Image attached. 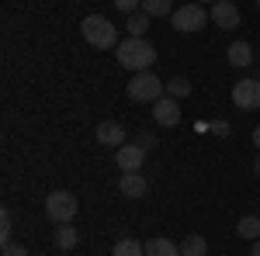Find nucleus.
<instances>
[{
    "instance_id": "nucleus-1",
    "label": "nucleus",
    "mask_w": 260,
    "mask_h": 256,
    "mask_svg": "<svg viewBox=\"0 0 260 256\" xmlns=\"http://www.w3.org/2000/svg\"><path fill=\"white\" fill-rule=\"evenodd\" d=\"M115 56L125 69H132V73H146L153 62H156V45L149 39H125L118 42V49H115Z\"/></svg>"
},
{
    "instance_id": "nucleus-2",
    "label": "nucleus",
    "mask_w": 260,
    "mask_h": 256,
    "mask_svg": "<svg viewBox=\"0 0 260 256\" xmlns=\"http://www.w3.org/2000/svg\"><path fill=\"white\" fill-rule=\"evenodd\" d=\"M80 35H83V42L94 45V49H118V28L104 18V14L83 18L80 21Z\"/></svg>"
},
{
    "instance_id": "nucleus-3",
    "label": "nucleus",
    "mask_w": 260,
    "mask_h": 256,
    "mask_svg": "<svg viewBox=\"0 0 260 256\" xmlns=\"http://www.w3.org/2000/svg\"><path fill=\"white\" fill-rule=\"evenodd\" d=\"M80 211V201L77 194H70V191H52V194L45 197V215L49 222H56V225H70L73 218Z\"/></svg>"
},
{
    "instance_id": "nucleus-4",
    "label": "nucleus",
    "mask_w": 260,
    "mask_h": 256,
    "mask_svg": "<svg viewBox=\"0 0 260 256\" xmlns=\"http://www.w3.org/2000/svg\"><path fill=\"white\" fill-rule=\"evenodd\" d=\"M208 21H212V14L201 7L198 0H194V4H184V7H174V14H170L174 31H201Z\"/></svg>"
},
{
    "instance_id": "nucleus-5",
    "label": "nucleus",
    "mask_w": 260,
    "mask_h": 256,
    "mask_svg": "<svg viewBox=\"0 0 260 256\" xmlns=\"http://www.w3.org/2000/svg\"><path fill=\"white\" fill-rule=\"evenodd\" d=\"M163 90H167V83H160L156 73H136L132 83H128V97L132 100H149V104H156L163 97Z\"/></svg>"
},
{
    "instance_id": "nucleus-6",
    "label": "nucleus",
    "mask_w": 260,
    "mask_h": 256,
    "mask_svg": "<svg viewBox=\"0 0 260 256\" xmlns=\"http://www.w3.org/2000/svg\"><path fill=\"white\" fill-rule=\"evenodd\" d=\"M233 104L240 111H257L260 107V80H240L233 87Z\"/></svg>"
},
{
    "instance_id": "nucleus-7",
    "label": "nucleus",
    "mask_w": 260,
    "mask_h": 256,
    "mask_svg": "<svg viewBox=\"0 0 260 256\" xmlns=\"http://www.w3.org/2000/svg\"><path fill=\"white\" fill-rule=\"evenodd\" d=\"M208 14H212V21H215V28H222V31L240 28V21H243V14L236 11V4H233V0H215Z\"/></svg>"
},
{
    "instance_id": "nucleus-8",
    "label": "nucleus",
    "mask_w": 260,
    "mask_h": 256,
    "mask_svg": "<svg viewBox=\"0 0 260 256\" xmlns=\"http://www.w3.org/2000/svg\"><path fill=\"white\" fill-rule=\"evenodd\" d=\"M153 121L160 125V128H174V125H180V104L177 97H160L156 104H153Z\"/></svg>"
},
{
    "instance_id": "nucleus-9",
    "label": "nucleus",
    "mask_w": 260,
    "mask_h": 256,
    "mask_svg": "<svg viewBox=\"0 0 260 256\" xmlns=\"http://www.w3.org/2000/svg\"><path fill=\"white\" fill-rule=\"evenodd\" d=\"M142 159H146V149L136 145V142H125V145L118 149V156H115V163H118L121 173H139Z\"/></svg>"
},
{
    "instance_id": "nucleus-10",
    "label": "nucleus",
    "mask_w": 260,
    "mask_h": 256,
    "mask_svg": "<svg viewBox=\"0 0 260 256\" xmlns=\"http://www.w3.org/2000/svg\"><path fill=\"white\" fill-rule=\"evenodd\" d=\"M225 59H229V66H236V69H246L253 62V45L250 42H229Z\"/></svg>"
},
{
    "instance_id": "nucleus-11",
    "label": "nucleus",
    "mask_w": 260,
    "mask_h": 256,
    "mask_svg": "<svg viewBox=\"0 0 260 256\" xmlns=\"http://www.w3.org/2000/svg\"><path fill=\"white\" fill-rule=\"evenodd\" d=\"M98 142L101 145H115V149H121V145H125V128H121L118 121H101L98 125Z\"/></svg>"
},
{
    "instance_id": "nucleus-12",
    "label": "nucleus",
    "mask_w": 260,
    "mask_h": 256,
    "mask_svg": "<svg viewBox=\"0 0 260 256\" xmlns=\"http://www.w3.org/2000/svg\"><path fill=\"white\" fill-rule=\"evenodd\" d=\"M118 191H121L125 197H142L146 191H149V180L142 177V173H121Z\"/></svg>"
},
{
    "instance_id": "nucleus-13",
    "label": "nucleus",
    "mask_w": 260,
    "mask_h": 256,
    "mask_svg": "<svg viewBox=\"0 0 260 256\" xmlns=\"http://www.w3.org/2000/svg\"><path fill=\"white\" fill-rule=\"evenodd\" d=\"M146 256H180V246L174 239H149L146 242Z\"/></svg>"
},
{
    "instance_id": "nucleus-14",
    "label": "nucleus",
    "mask_w": 260,
    "mask_h": 256,
    "mask_svg": "<svg viewBox=\"0 0 260 256\" xmlns=\"http://www.w3.org/2000/svg\"><path fill=\"white\" fill-rule=\"evenodd\" d=\"M149 14H128V18H125V31H128V39H146V31H149Z\"/></svg>"
},
{
    "instance_id": "nucleus-15",
    "label": "nucleus",
    "mask_w": 260,
    "mask_h": 256,
    "mask_svg": "<svg viewBox=\"0 0 260 256\" xmlns=\"http://www.w3.org/2000/svg\"><path fill=\"white\" fill-rule=\"evenodd\" d=\"M56 249H62V253H66V249H77V242H80V236H77V229H73V225H56Z\"/></svg>"
},
{
    "instance_id": "nucleus-16",
    "label": "nucleus",
    "mask_w": 260,
    "mask_h": 256,
    "mask_svg": "<svg viewBox=\"0 0 260 256\" xmlns=\"http://www.w3.org/2000/svg\"><path fill=\"white\" fill-rule=\"evenodd\" d=\"M142 14H149V18H170L174 14V0H142Z\"/></svg>"
},
{
    "instance_id": "nucleus-17",
    "label": "nucleus",
    "mask_w": 260,
    "mask_h": 256,
    "mask_svg": "<svg viewBox=\"0 0 260 256\" xmlns=\"http://www.w3.org/2000/svg\"><path fill=\"white\" fill-rule=\"evenodd\" d=\"M236 236L240 239H260V218L257 215H246L236 222Z\"/></svg>"
},
{
    "instance_id": "nucleus-18",
    "label": "nucleus",
    "mask_w": 260,
    "mask_h": 256,
    "mask_svg": "<svg viewBox=\"0 0 260 256\" xmlns=\"http://www.w3.org/2000/svg\"><path fill=\"white\" fill-rule=\"evenodd\" d=\"M205 253H208L205 236H187L184 242H180V256H205Z\"/></svg>"
},
{
    "instance_id": "nucleus-19",
    "label": "nucleus",
    "mask_w": 260,
    "mask_h": 256,
    "mask_svg": "<svg viewBox=\"0 0 260 256\" xmlns=\"http://www.w3.org/2000/svg\"><path fill=\"white\" fill-rule=\"evenodd\" d=\"M111 256H146V246L136 242V239H118L115 249H111Z\"/></svg>"
},
{
    "instance_id": "nucleus-20",
    "label": "nucleus",
    "mask_w": 260,
    "mask_h": 256,
    "mask_svg": "<svg viewBox=\"0 0 260 256\" xmlns=\"http://www.w3.org/2000/svg\"><path fill=\"white\" fill-rule=\"evenodd\" d=\"M167 94H170V97H187V94H191V80L187 77H174L170 80V83H167Z\"/></svg>"
},
{
    "instance_id": "nucleus-21",
    "label": "nucleus",
    "mask_w": 260,
    "mask_h": 256,
    "mask_svg": "<svg viewBox=\"0 0 260 256\" xmlns=\"http://www.w3.org/2000/svg\"><path fill=\"white\" fill-rule=\"evenodd\" d=\"M11 232H14V218L4 208V211H0V242H11Z\"/></svg>"
},
{
    "instance_id": "nucleus-22",
    "label": "nucleus",
    "mask_w": 260,
    "mask_h": 256,
    "mask_svg": "<svg viewBox=\"0 0 260 256\" xmlns=\"http://www.w3.org/2000/svg\"><path fill=\"white\" fill-rule=\"evenodd\" d=\"M115 4V11H121V14H139L142 11V0H111Z\"/></svg>"
},
{
    "instance_id": "nucleus-23",
    "label": "nucleus",
    "mask_w": 260,
    "mask_h": 256,
    "mask_svg": "<svg viewBox=\"0 0 260 256\" xmlns=\"http://www.w3.org/2000/svg\"><path fill=\"white\" fill-rule=\"evenodd\" d=\"M0 256H28V249H24L21 242H14V239H11V242H4V249H0Z\"/></svg>"
},
{
    "instance_id": "nucleus-24",
    "label": "nucleus",
    "mask_w": 260,
    "mask_h": 256,
    "mask_svg": "<svg viewBox=\"0 0 260 256\" xmlns=\"http://www.w3.org/2000/svg\"><path fill=\"white\" fill-rule=\"evenodd\" d=\"M136 145H142V149H153V145H156V138H153V132H142V135L136 138Z\"/></svg>"
},
{
    "instance_id": "nucleus-25",
    "label": "nucleus",
    "mask_w": 260,
    "mask_h": 256,
    "mask_svg": "<svg viewBox=\"0 0 260 256\" xmlns=\"http://www.w3.org/2000/svg\"><path fill=\"white\" fill-rule=\"evenodd\" d=\"M208 128H212V132H215L219 138H225V135H229V121H215V125H208Z\"/></svg>"
},
{
    "instance_id": "nucleus-26",
    "label": "nucleus",
    "mask_w": 260,
    "mask_h": 256,
    "mask_svg": "<svg viewBox=\"0 0 260 256\" xmlns=\"http://www.w3.org/2000/svg\"><path fill=\"white\" fill-rule=\"evenodd\" d=\"M250 256H260V239H253V246H250Z\"/></svg>"
},
{
    "instance_id": "nucleus-27",
    "label": "nucleus",
    "mask_w": 260,
    "mask_h": 256,
    "mask_svg": "<svg viewBox=\"0 0 260 256\" xmlns=\"http://www.w3.org/2000/svg\"><path fill=\"white\" fill-rule=\"evenodd\" d=\"M253 145H257V153H260V125L253 128Z\"/></svg>"
},
{
    "instance_id": "nucleus-28",
    "label": "nucleus",
    "mask_w": 260,
    "mask_h": 256,
    "mask_svg": "<svg viewBox=\"0 0 260 256\" xmlns=\"http://www.w3.org/2000/svg\"><path fill=\"white\" fill-rule=\"evenodd\" d=\"M253 173H257V177H260V156L253 159Z\"/></svg>"
},
{
    "instance_id": "nucleus-29",
    "label": "nucleus",
    "mask_w": 260,
    "mask_h": 256,
    "mask_svg": "<svg viewBox=\"0 0 260 256\" xmlns=\"http://www.w3.org/2000/svg\"><path fill=\"white\" fill-rule=\"evenodd\" d=\"M198 4H201V7H205V4H215V0H198Z\"/></svg>"
},
{
    "instance_id": "nucleus-30",
    "label": "nucleus",
    "mask_w": 260,
    "mask_h": 256,
    "mask_svg": "<svg viewBox=\"0 0 260 256\" xmlns=\"http://www.w3.org/2000/svg\"><path fill=\"white\" fill-rule=\"evenodd\" d=\"M257 7H260V0H257Z\"/></svg>"
},
{
    "instance_id": "nucleus-31",
    "label": "nucleus",
    "mask_w": 260,
    "mask_h": 256,
    "mask_svg": "<svg viewBox=\"0 0 260 256\" xmlns=\"http://www.w3.org/2000/svg\"><path fill=\"white\" fill-rule=\"evenodd\" d=\"M233 4H236V0H233Z\"/></svg>"
}]
</instances>
